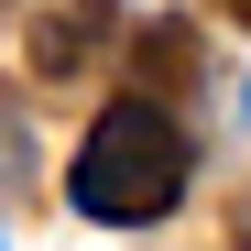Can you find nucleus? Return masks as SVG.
Masks as SVG:
<instances>
[{"mask_svg":"<svg viewBox=\"0 0 251 251\" xmlns=\"http://www.w3.org/2000/svg\"><path fill=\"white\" fill-rule=\"evenodd\" d=\"M186 175H197L186 120L153 109V99H109L88 120V142H76V164H66V207L99 219V229H153V219H175Z\"/></svg>","mask_w":251,"mask_h":251,"instance_id":"nucleus-1","label":"nucleus"},{"mask_svg":"<svg viewBox=\"0 0 251 251\" xmlns=\"http://www.w3.org/2000/svg\"><path fill=\"white\" fill-rule=\"evenodd\" d=\"M120 33V0H33V76H76Z\"/></svg>","mask_w":251,"mask_h":251,"instance_id":"nucleus-2","label":"nucleus"},{"mask_svg":"<svg viewBox=\"0 0 251 251\" xmlns=\"http://www.w3.org/2000/svg\"><path fill=\"white\" fill-rule=\"evenodd\" d=\"M186 76H197V33H186V22H153V33H142V88H131V99L164 109V88H186Z\"/></svg>","mask_w":251,"mask_h":251,"instance_id":"nucleus-3","label":"nucleus"},{"mask_svg":"<svg viewBox=\"0 0 251 251\" xmlns=\"http://www.w3.org/2000/svg\"><path fill=\"white\" fill-rule=\"evenodd\" d=\"M11 186H22V109L0 99V197H11Z\"/></svg>","mask_w":251,"mask_h":251,"instance_id":"nucleus-4","label":"nucleus"},{"mask_svg":"<svg viewBox=\"0 0 251 251\" xmlns=\"http://www.w3.org/2000/svg\"><path fill=\"white\" fill-rule=\"evenodd\" d=\"M229 240H240V251H251V207H240V229H229Z\"/></svg>","mask_w":251,"mask_h":251,"instance_id":"nucleus-5","label":"nucleus"},{"mask_svg":"<svg viewBox=\"0 0 251 251\" xmlns=\"http://www.w3.org/2000/svg\"><path fill=\"white\" fill-rule=\"evenodd\" d=\"M240 11H251V0H240Z\"/></svg>","mask_w":251,"mask_h":251,"instance_id":"nucleus-6","label":"nucleus"}]
</instances>
